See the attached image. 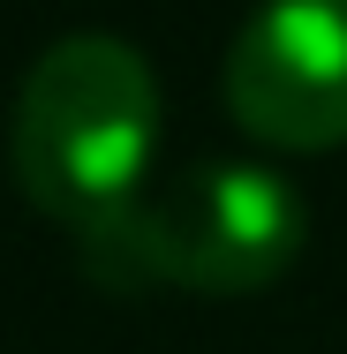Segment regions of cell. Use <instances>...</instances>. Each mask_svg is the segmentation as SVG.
Returning a JSON list of instances; mask_svg holds the SVG:
<instances>
[{
	"label": "cell",
	"instance_id": "1",
	"mask_svg": "<svg viewBox=\"0 0 347 354\" xmlns=\"http://www.w3.org/2000/svg\"><path fill=\"white\" fill-rule=\"evenodd\" d=\"M159 151V75L129 38L114 30H69L53 38L8 121V166L15 189L69 234L129 212Z\"/></svg>",
	"mask_w": 347,
	"mask_h": 354
},
{
	"label": "cell",
	"instance_id": "3",
	"mask_svg": "<svg viewBox=\"0 0 347 354\" xmlns=\"http://www.w3.org/2000/svg\"><path fill=\"white\" fill-rule=\"evenodd\" d=\"M226 113L272 151L347 143V0H257L226 46Z\"/></svg>",
	"mask_w": 347,
	"mask_h": 354
},
{
	"label": "cell",
	"instance_id": "2",
	"mask_svg": "<svg viewBox=\"0 0 347 354\" xmlns=\"http://www.w3.org/2000/svg\"><path fill=\"white\" fill-rule=\"evenodd\" d=\"M136 212L159 286L219 294V301L272 286L310 241V204L294 196V181L272 166H242V158L181 174L166 196H151Z\"/></svg>",
	"mask_w": 347,
	"mask_h": 354
}]
</instances>
